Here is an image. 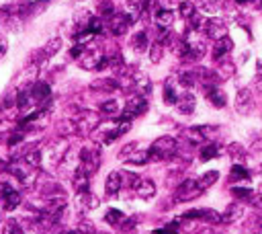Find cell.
Wrapping results in <instances>:
<instances>
[{"label":"cell","instance_id":"cell-1","mask_svg":"<svg viewBox=\"0 0 262 234\" xmlns=\"http://www.w3.org/2000/svg\"><path fill=\"white\" fill-rule=\"evenodd\" d=\"M178 152V142L172 138V136H164V138H158L156 142L149 146L147 154H149V160H166L170 156H174Z\"/></svg>","mask_w":262,"mask_h":234},{"label":"cell","instance_id":"cell-2","mask_svg":"<svg viewBox=\"0 0 262 234\" xmlns=\"http://www.w3.org/2000/svg\"><path fill=\"white\" fill-rule=\"evenodd\" d=\"M203 191H205V189L201 187L199 181L189 179V181H182V183L178 185V189H176V199H178V202H191V199L199 197Z\"/></svg>","mask_w":262,"mask_h":234},{"label":"cell","instance_id":"cell-3","mask_svg":"<svg viewBox=\"0 0 262 234\" xmlns=\"http://www.w3.org/2000/svg\"><path fill=\"white\" fill-rule=\"evenodd\" d=\"M203 95L209 99V103H211L213 107H217V109H223L228 105L226 92L217 84H203Z\"/></svg>","mask_w":262,"mask_h":234},{"label":"cell","instance_id":"cell-4","mask_svg":"<svg viewBox=\"0 0 262 234\" xmlns=\"http://www.w3.org/2000/svg\"><path fill=\"white\" fill-rule=\"evenodd\" d=\"M203 33L209 37V39H213V41H217V39H221V37H228V25L221 21V19H209L207 23H205V29H203Z\"/></svg>","mask_w":262,"mask_h":234},{"label":"cell","instance_id":"cell-5","mask_svg":"<svg viewBox=\"0 0 262 234\" xmlns=\"http://www.w3.org/2000/svg\"><path fill=\"white\" fill-rule=\"evenodd\" d=\"M254 109V95L250 88H240L238 95H236V111L242 113V115H248L252 113Z\"/></svg>","mask_w":262,"mask_h":234},{"label":"cell","instance_id":"cell-6","mask_svg":"<svg viewBox=\"0 0 262 234\" xmlns=\"http://www.w3.org/2000/svg\"><path fill=\"white\" fill-rule=\"evenodd\" d=\"M145 109H147L145 99H143L141 95H135V97H131V99L127 101V105H125V109H123V115H121V117H125V119H129V121H131L133 117L141 115Z\"/></svg>","mask_w":262,"mask_h":234},{"label":"cell","instance_id":"cell-7","mask_svg":"<svg viewBox=\"0 0 262 234\" xmlns=\"http://www.w3.org/2000/svg\"><path fill=\"white\" fill-rule=\"evenodd\" d=\"M182 218L184 220H205V222H213V224L223 222L221 214H217L215 210H189L182 214Z\"/></svg>","mask_w":262,"mask_h":234},{"label":"cell","instance_id":"cell-8","mask_svg":"<svg viewBox=\"0 0 262 234\" xmlns=\"http://www.w3.org/2000/svg\"><path fill=\"white\" fill-rule=\"evenodd\" d=\"M232 50H234V41H232L230 37H221V39H217V41H215V45H213V60L221 62V60H223Z\"/></svg>","mask_w":262,"mask_h":234},{"label":"cell","instance_id":"cell-9","mask_svg":"<svg viewBox=\"0 0 262 234\" xmlns=\"http://www.w3.org/2000/svg\"><path fill=\"white\" fill-rule=\"evenodd\" d=\"M131 23H133V21H131L129 15H115L113 21H111V29H113L115 35H123Z\"/></svg>","mask_w":262,"mask_h":234},{"label":"cell","instance_id":"cell-10","mask_svg":"<svg viewBox=\"0 0 262 234\" xmlns=\"http://www.w3.org/2000/svg\"><path fill=\"white\" fill-rule=\"evenodd\" d=\"M156 23H158V27H162V29H170L172 23H174L172 9H158L156 11Z\"/></svg>","mask_w":262,"mask_h":234},{"label":"cell","instance_id":"cell-11","mask_svg":"<svg viewBox=\"0 0 262 234\" xmlns=\"http://www.w3.org/2000/svg\"><path fill=\"white\" fill-rule=\"evenodd\" d=\"M29 92H31V99H35V101L43 103V101H47V99H49V95H51V88H49V84L39 82V84H33V88H31Z\"/></svg>","mask_w":262,"mask_h":234},{"label":"cell","instance_id":"cell-12","mask_svg":"<svg viewBox=\"0 0 262 234\" xmlns=\"http://www.w3.org/2000/svg\"><path fill=\"white\" fill-rule=\"evenodd\" d=\"M242 216H244V208H242V204H238V202H236V204H230V206H228V210L223 212V216H221V218H223V222H226V224H232V222L240 220Z\"/></svg>","mask_w":262,"mask_h":234},{"label":"cell","instance_id":"cell-13","mask_svg":"<svg viewBox=\"0 0 262 234\" xmlns=\"http://www.w3.org/2000/svg\"><path fill=\"white\" fill-rule=\"evenodd\" d=\"M178 111L180 113H184V115H189V113H193L195 111V105H197V101H195V97L191 95V92H184V95H180L178 97Z\"/></svg>","mask_w":262,"mask_h":234},{"label":"cell","instance_id":"cell-14","mask_svg":"<svg viewBox=\"0 0 262 234\" xmlns=\"http://www.w3.org/2000/svg\"><path fill=\"white\" fill-rule=\"evenodd\" d=\"M219 154H221V148H219V144L211 142V144H207V146H203V148H201V154H199V158H201L203 162H207V160H213V158H217Z\"/></svg>","mask_w":262,"mask_h":234},{"label":"cell","instance_id":"cell-15","mask_svg":"<svg viewBox=\"0 0 262 234\" xmlns=\"http://www.w3.org/2000/svg\"><path fill=\"white\" fill-rule=\"evenodd\" d=\"M228 152H230V156H232V160L234 162H244V160H248V150L242 146V144H230L228 146Z\"/></svg>","mask_w":262,"mask_h":234},{"label":"cell","instance_id":"cell-16","mask_svg":"<svg viewBox=\"0 0 262 234\" xmlns=\"http://www.w3.org/2000/svg\"><path fill=\"white\" fill-rule=\"evenodd\" d=\"M248 160H252L256 166L262 169V138L256 140V142L252 144V148L248 150Z\"/></svg>","mask_w":262,"mask_h":234},{"label":"cell","instance_id":"cell-17","mask_svg":"<svg viewBox=\"0 0 262 234\" xmlns=\"http://www.w3.org/2000/svg\"><path fill=\"white\" fill-rule=\"evenodd\" d=\"M135 191H137L139 197L147 199V197H154L156 195V185L152 181H139V185L135 187Z\"/></svg>","mask_w":262,"mask_h":234},{"label":"cell","instance_id":"cell-18","mask_svg":"<svg viewBox=\"0 0 262 234\" xmlns=\"http://www.w3.org/2000/svg\"><path fill=\"white\" fill-rule=\"evenodd\" d=\"M230 177H232V181H248V179H250V171H248L244 164L234 162V166H232V171H230Z\"/></svg>","mask_w":262,"mask_h":234},{"label":"cell","instance_id":"cell-19","mask_svg":"<svg viewBox=\"0 0 262 234\" xmlns=\"http://www.w3.org/2000/svg\"><path fill=\"white\" fill-rule=\"evenodd\" d=\"M121 173H111L109 179H107V193L113 195V193H119L121 189Z\"/></svg>","mask_w":262,"mask_h":234},{"label":"cell","instance_id":"cell-20","mask_svg":"<svg viewBox=\"0 0 262 234\" xmlns=\"http://www.w3.org/2000/svg\"><path fill=\"white\" fill-rule=\"evenodd\" d=\"M178 11H180V17L182 19H191L193 15H197V7L193 5V0H182V3L178 5Z\"/></svg>","mask_w":262,"mask_h":234},{"label":"cell","instance_id":"cell-21","mask_svg":"<svg viewBox=\"0 0 262 234\" xmlns=\"http://www.w3.org/2000/svg\"><path fill=\"white\" fill-rule=\"evenodd\" d=\"M217 179H219V173H217V171H207L205 175H201L199 183H201V187H203V189H207V187L215 185V181H217Z\"/></svg>","mask_w":262,"mask_h":234},{"label":"cell","instance_id":"cell-22","mask_svg":"<svg viewBox=\"0 0 262 234\" xmlns=\"http://www.w3.org/2000/svg\"><path fill=\"white\" fill-rule=\"evenodd\" d=\"M232 195L240 202H250V197L254 195V191L250 189V187H234L232 189Z\"/></svg>","mask_w":262,"mask_h":234},{"label":"cell","instance_id":"cell-23","mask_svg":"<svg viewBox=\"0 0 262 234\" xmlns=\"http://www.w3.org/2000/svg\"><path fill=\"white\" fill-rule=\"evenodd\" d=\"M201 13H207V15H215L219 13V3L217 0H201Z\"/></svg>","mask_w":262,"mask_h":234},{"label":"cell","instance_id":"cell-24","mask_svg":"<svg viewBox=\"0 0 262 234\" xmlns=\"http://www.w3.org/2000/svg\"><path fill=\"white\" fill-rule=\"evenodd\" d=\"M131 43H133V48H135L137 52H143V50H147V33H145V31H141V33L133 35Z\"/></svg>","mask_w":262,"mask_h":234},{"label":"cell","instance_id":"cell-25","mask_svg":"<svg viewBox=\"0 0 262 234\" xmlns=\"http://www.w3.org/2000/svg\"><path fill=\"white\" fill-rule=\"evenodd\" d=\"M178 80H180V84L182 86H186V88H191L197 80H199V76H197V72H193V70H189V72H180V76H178Z\"/></svg>","mask_w":262,"mask_h":234},{"label":"cell","instance_id":"cell-26","mask_svg":"<svg viewBox=\"0 0 262 234\" xmlns=\"http://www.w3.org/2000/svg\"><path fill=\"white\" fill-rule=\"evenodd\" d=\"M164 103L166 105H176L178 103V95H176V90L172 84H166L164 86Z\"/></svg>","mask_w":262,"mask_h":234},{"label":"cell","instance_id":"cell-27","mask_svg":"<svg viewBox=\"0 0 262 234\" xmlns=\"http://www.w3.org/2000/svg\"><path fill=\"white\" fill-rule=\"evenodd\" d=\"M104 218H107L109 224H115V226H121V224L125 222V216H123V212H119V210H109Z\"/></svg>","mask_w":262,"mask_h":234},{"label":"cell","instance_id":"cell-28","mask_svg":"<svg viewBox=\"0 0 262 234\" xmlns=\"http://www.w3.org/2000/svg\"><path fill=\"white\" fill-rule=\"evenodd\" d=\"M162 50H164V45L160 41H156L152 48H149V60L152 62H160L162 60Z\"/></svg>","mask_w":262,"mask_h":234},{"label":"cell","instance_id":"cell-29","mask_svg":"<svg viewBox=\"0 0 262 234\" xmlns=\"http://www.w3.org/2000/svg\"><path fill=\"white\" fill-rule=\"evenodd\" d=\"M217 74H219V78H221V80H226V78L234 76V64H230V62L221 60V68L217 70Z\"/></svg>","mask_w":262,"mask_h":234},{"label":"cell","instance_id":"cell-30","mask_svg":"<svg viewBox=\"0 0 262 234\" xmlns=\"http://www.w3.org/2000/svg\"><path fill=\"white\" fill-rule=\"evenodd\" d=\"M39 160H41V152H39V150H29V152H27V156H25V162H27L29 166H31V164H35V166H37V164H39Z\"/></svg>","mask_w":262,"mask_h":234},{"label":"cell","instance_id":"cell-31","mask_svg":"<svg viewBox=\"0 0 262 234\" xmlns=\"http://www.w3.org/2000/svg\"><path fill=\"white\" fill-rule=\"evenodd\" d=\"M176 232H178V222H170V224L164 226V228L154 230V234H176Z\"/></svg>","mask_w":262,"mask_h":234},{"label":"cell","instance_id":"cell-32","mask_svg":"<svg viewBox=\"0 0 262 234\" xmlns=\"http://www.w3.org/2000/svg\"><path fill=\"white\" fill-rule=\"evenodd\" d=\"M100 111L111 115V113H117V111H119V105H117V101H107V103L100 105Z\"/></svg>","mask_w":262,"mask_h":234},{"label":"cell","instance_id":"cell-33","mask_svg":"<svg viewBox=\"0 0 262 234\" xmlns=\"http://www.w3.org/2000/svg\"><path fill=\"white\" fill-rule=\"evenodd\" d=\"M60 45H62V41L60 39H54V41H51V45H47V48H45V54L47 56H54L60 50Z\"/></svg>","mask_w":262,"mask_h":234},{"label":"cell","instance_id":"cell-34","mask_svg":"<svg viewBox=\"0 0 262 234\" xmlns=\"http://www.w3.org/2000/svg\"><path fill=\"white\" fill-rule=\"evenodd\" d=\"M250 206L256 208V210H262V193L260 195H252L250 197Z\"/></svg>","mask_w":262,"mask_h":234},{"label":"cell","instance_id":"cell-35","mask_svg":"<svg viewBox=\"0 0 262 234\" xmlns=\"http://www.w3.org/2000/svg\"><path fill=\"white\" fill-rule=\"evenodd\" d=\"M158 5H160V9H172V7L180 5V3L178 0H158Z\"/></svg>","mask_w":262,"mask_h":234},{"label":"cell","instance_id":"cell-36","mask_svg":"<svg viewBox=\"0 0 262 234\" xmlns=\"http://www.w3.org/2000/svg\"><path fill=\"white\" fill-rule=\"evenodd\" d=\"M113 11H115V7L111 3H102V7H100V13L102 15H113Z\"/></svg>","mask_w":262,"mask_h":234},{"label":"cell","instance_id":"cell-37","mask_svg":"<svg viewBox=\"0 0 262 234\" xmlns=\"http://www.w3.org/2000/svg\"><path fill=\"white\" fill-rule=\"evenodd\" d=\"M7 234H21V232H19V228H17L15 224H9V230H7Z\"/></svg>","mask_w":262,"mask_h":234},{"label":"cell","instance_id":"cell-38","mask_svg":"<svg viewBox=\"0 0 262 234\" xmlns=\"http://www.w3.org/2000/svg\"><path fill=\"white\" fill-rule=\"evenodd\" d=\"M256 68H258V78H262V60L256 62Z\"/></svg>","mask_w":262,"mask_h":234},{"label":"cell","instance_id":"cell-39","mask_svg":"<svg viewBox=\"0 0 262 234\" xmlns=\"http://www.w3.org/2000/svg\"><path fill=\"white\" fill-rule=\"evenodd\" d=\"M96 234H107V232H96Z\"/></svg>","mask_w":262,"mask_h":234},{"label":"cell","instance_id":"cell-40","mask_svg":"<svg viewBox=\"0 0 262 234\" xmlns=\"http://www.w3.org/2000/svg\"><path fill=\"white\" fill-rule=\"evenodd\" d=\"M260 193H262V187H260Z\"/></svg>","mask_w":262,"mask_h":234}]
</instances>
